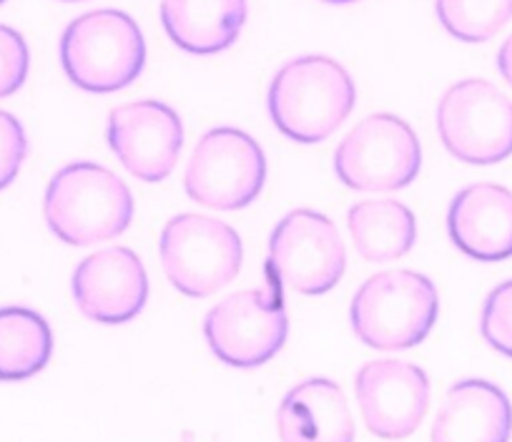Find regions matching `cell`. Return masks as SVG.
Masks as SVG:
<instances>
[{
    "label": "cell",
    "instance_id": "obj_1",
    "mask_svg": "<svg viewBox=\"0 0 512 442\" xmlns=\"http://www.w3.org/2000/svg\"><path fill=\"white\" fill-rule=\"evenodd\" d=\"M48 229L71 247L121 237L134 221L131 189L106 166L76 161L58 171L43 201Z\"/></svg>",
    "mask_w": 512,
    "mask_h": 442
},
{
    "label": "cell",
    "instance_id": "obj_2",
    "mask_svg": "<svg viewBox=\"0 0 512 442\" xmlns=\"http://www.w3.org/2000/svg\"><path fill=\"white\" fill-rule=\"evenodd\" d=\"M357 88L349 73L327 56H302L284 63L269 86L274 126L297 144L329 139L352 114Z\"/></svg>",
    "mask_w": 512,
    "mask_h": 442
},
{
    "label": "cell",
    "instance_id": "obj_3",
    "mask_svg": "<svg viewBox=\"0 0 512 442\" xmlns=\"http://www.w3.org/2000/svg\"><path fill=\"white\" fill-rule=\"evenodd\" d=\"M440 314L437 289L425 274L397 269L369 277L352 299L354 335L374 350H410Z\"/></svg>",
    "mask_w": 512,
    "mask_h": 442
},
{
    "label": "cell",
    "instance_id": "obj_4",
    "mask_svg": "<svg viewBox=\"0 0 512 442\" xmlns=\"http://www.w3.org/2000/svg\"><path fill=\"white\" fill-rule=\"evenodd\" d=\"M61 63L78 88L113 93L141 76L146 43L141 28L121 11H93L76 18L61 36Z\"/></svg>",
    "mask_w": 512,
    "mask_h": 442
},
{
    "label": "cell",
    "instance_id": "obj_5",
    "mask_svg": "<svg viewBox=\"0 0 512 442\" xmlns=\"http://www.w3.org/2000/svg\"><path fill=\"white\" fill-rule=\"evenodd\" d=\"M161 264L186 297H209L234 282L244 259L236 229L211 216L179 214L161 232Z\"/></svg>",
    "mask_w": 512,
    "mask_h": 442
},
{
    "label": "cell",
    "instance_id": "obj_6",
    "mask_svg": "<svg viewBox=\"0 0 512 442\" xmlns=\"http://www.w3.org/2000/svg\"><path fill=\"white\" fill-rule=\"evenodd\" d=\"M422 166L420 139L395 114H372L359 121L334 151L339 181L357 191H397L417 179Z\"/></svg>",
    "mask_w": 512,
    "mask_h": 442
},
{
    "label": "cell",
    "instance_id": "obj_7",
    "mask_svg": "<svg viewBox=\"0 0 512 442\" xmlns=\"http://www.w3.org/2000/svg\"><path fill=\"white\" fill-rule=\"evenodd\" d=\"M437 131L455 159L500 164L512 154V101L482 78L457 81L440 98Z\"/></svg>",
    "mask_w": 512,
    "mask_h": 442
},
{
    "label": "cell",
    "instance_id": "obj_8",
    "mask_svg": "<svg viewBox=\"0 0 512 442\" xmlns=\"http://www.w3.org/2000/svg\"><path fill=\"white\" fill-rule=\"evenodd\" d=\"M289 319L277 284L244 289L216 307L204 319V335L211 352L224 365L251 370L272 360L287 342Z\"/></svg>",
    "mask_w": 512,
    "mask_h": 442
},
{
    "label": "cell",
    "instance_id": "obj_9",
    "mask_svg": "<svg viewBox=\"0 0 512 442\" xmlns=\"http://www.w3.org/2000/svg\"><path fill=\"white\" fill-rule=\"evenodd\" d=\"M267 181L262 146L239 129H211L201 136L186 166V194L211 209L234 211L249 206Z\"/></svg>",
    "mask_w": 512,
    "mask_h": 442
},
{
    "label": "cell",
    "instance_id": "obj_10",
    "mask_svg": "<svg viewBox=\"0 0 512 442\" xmlns=\"http://www.w3.org/2000/svg\"><path fill=\"white\" fill-rule=\"evenodd\" d=\"M347 267L342 237L329 216L312 209L289 211L269 239V272L299 294L337 287Z\"/></svg>",
    "mask_w": 512,
    "mask_h": 442
},
{
    "label": "cell",
    "instance_id": "obj_11",
    "mask_svg": "<svg viewBox=\"0 0 512 442\" xmlns=\"http://www.w3.org/2000/svg\"><path fill=\"white\" fill-rule=\"evenodd\" d=\"M108 146L136 179L159 184L174 171L184 149V124L161 101H136L108 114Z\"/></svg>",
    "mask_w": 512,
    "mask_h": 442
},
{
    "label": "cell",
    "instance_id": "obj_12",
    "mask_svg": "<svg viewBox=\"0 0 512 442\" xmlns=\"http://www.w3.org/2000/svg\"><path fill=\"white\" fill-rule=\"evenodd\" d=\"M354 392L369 432L392 440L412 435L430 407V380L402 360L367 362L354 377Z\"/></svg>",
    "mask_w": 512,
    "mask_h": 442
},
{
    "label": "cell",
    "instance_id": "obj_13",
    "mask_svg": "<svg viewBox=\"0 0 512 442\" xmlns=\"http://www.w3.org/2000/svg\"><path fill=\"white\" fill-rule=\"evenodd\" d=\"M73 299L93 322L123 324L134 319L149 299L144 262L128 247L91 254L73 272Z\"/></svg>",
    "mask_w": 512,
    "mask_h": 442
},
{
    "label": "cell",
    "instance_id": "obj_14",
    "mask_svg": "<svg viewBox=\"0 0 512 442\" xmlns=\"http://www.w3.org/2000/svg\"><path fill=\"white\" fill-rule=\"evenodd\" d=\"M452 244L477 262L512 257V191L500 184H472L447 211Z\"/></svg>",
    "mask_w": 512,
    "mask_h": 442
},
{
    "label": "cell",
    "instance_id": "obj_15",
    "mask_svg": "<svg viewBox=\"0 0 512 442\" xmlns=\"http://www.w3.org/2000/svg\"><path fill=\"white\" fill-rule=\"evenodd\" d=\"M510 435V400L487 380L452 385L432 425V440L437 442H502Z\"/></svg>",
    "mask_w": 512,
    "mask_h": 442
},
{
    "label": "cell",
    "instance_id": "obj_16",
    "mask_svg": "<svg viewBox=\"0 0 512 442\" xmlns=\"http://www.w3.org/2000/svg\"><path fill=\"white\" fill-rule=\"evenodd\" d=\"M277 432L284 442L352 440L354 422L342 387L324 377L299 382L279 405Z\"/></svg>",
    "mask_w": 512,
    "mask_h": 442
},
{
    "label": "cell",
    "instance_id": "obj_17",
    "mask_svg": "<svg viewBox=\"0 0 512 442\" xmlns=\"http://www.w3.org/2000/svg\"><path fill=\"white\" fill-rule=\"evenodd\" d=\"M161 23L179 48L211 56L239 38L246 23V0H164Z\"/></svg>",
    "mask_w": 512,
    "mask_h": 442
},
{
    "label": "cell",
    "instance_id": "obj_18",
    "mask_svg": "<svg viewBox=\"0 0 512 442\" xmlns=\"http://www.w3.org/2000/svg\"><path fill=\"white\" fill-rule=\"evenodd\" d=\"M347 227L359 257L372 264L395 262L417 242V219L402 201H359L349 209Z\"/></svg>",
    "mask_w": 512,
    "mask_h": 442
},
{
    "label": "cell",
    "instance_id": "obj_19",
    "mask_svg": "<svg viewBox=\"0 0 512 442\" xmlns=\"http://www.w3.org/2000/svg\"><path fill=\"white\" fill-rule=\"evenodd\" d=\"M53 355V332L46 319L26 307L0 309V382L38 375Z\"/></svg>",
    "mask_w": 512,
    "mask_h": 442
},
{
    "label": "cell",
    "instance_id": "obj_20",
    "mask_svg": "<svg viewBox=\"0 0 512 442\" xmlns=\"http://www.w3.org/2000/svg\"><path fill=\"white\" fill-rule=\"evenodd\" d=\"M435 11L457 41L485 43L512 21V0H435Z\"/></svg>",
    "mask_w": 512,
    "mask_h": 442
},
{
    "label": "cell",
    "instance_id": "obj_21",
    "mask_svg": "<svg viewBox=\"0 0 512 442\" xmlns=\"http://www.w3.org/2000/svg\"><path fill=\"white\" fill-rule=\"evenodd\" d=\"M480 327L492 350L512 357V279L492 289L485 299Z\"/></svg>",
    "mask_w": 512,
    "mask_h": 442
},
{
    "label": "cell",
    "instance_id": "obj_22",
    "mask_svg": "<svg viewBox=\"0 0 512 442\" xmlns=\"http://www.w3.org/2000/svg\"><path fill=\"white\" fill-rule=\"evenodd\" d=\"M28 66L31 56L21 33L0 26V98L13 96L26 83Z\"/></svg>",
    "mask_w": 512,
    "mask_h": 442
},
{
    "label": "cell",
    "instance_id": "obj_23",
    "mask_svg": "<svg viewBox=\"0 0 512 442\" xmlns=\"http://www.w3.org/2000/svg\"><path fill=\"white\" fill-rule=\"evenodd\" d=\"M28 154V139L21 121L8 111H0V189L16 181Z\"/></svg>",
    "mask_w": 512,
    "mask_h": 442
},
{
    "label": "cell",
    "instance_id": "obj_24",
    "mask_svg": "<svg viewBox=\"0 0 512 442\" xmlns=\"http://www.w3.org/2000/svg\"><path fill=\"white\" fill-rule=\"evenodd\" d=\"M497 68H500L502 78L512 86V36L502 43L500 53H497Z\"/></svg>",
    "mask_w": 512,
    "mask_h": 442
},
{
    "label": "cell",
    "instance_id": "obj_25",
    "mask_svg": "<svg viewBox=\"0 0 512 442\" xmlns=\"http://www.w3.org/2000/svg\"><path fill=\"white\" fill-rule=\"evenodd\" d=\"M324 3H334V6H344V3H354V0H324Z\"/></svg>",
    "mask_w": 512,
    "mask_h": 442
},
{
    "label": "cell",
    "instance_id": "obj_26",
    "mask_svg": "<svg viewBox=\"0 0 512 442\" xmlns=\"http://www.w3.org/2000/svg\"><path fill=\"white\" fill-rule=\"evenodd\" d=\"M63 3H81V0H63Z\"/></svg>",
    "mask_w": 512,
    "mask_h": 442
},
{
    "label": "cell",
    "instance_id": "obj_27",
    "mask_svg": "<svg viewBox=\"0 0 512 442\" xmlns=\"http://www.w3.org/2000/svg\"><path fill=\"white\" fill-rule=\"evenodd\" d=\"M0 3H3V0H0Z\"/></svg>",
    "mask_w": 512,
    "mask_h": 442
}]
</instances>
